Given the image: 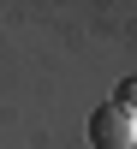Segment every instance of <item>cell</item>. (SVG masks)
<instances>
[{
  "instance_id": "obj_1",
  "label": "cell",
  "mask_w": 137,
  "mask_h": 149,
  "mask_svg": "<svg viewBox=\"0 0 137 149\" xmlns=\"http://www.w3.org/2000/svg\"><path fill=\"white\" fill-rule=\"evenodd\" d=\"M90 143L95 149H137V113H125L119 102L90 113Z\"/></svg>"
},
{
  "instance_id": "obj_2",
  "label": "cell",
  "mask_w": 137,
  "mask_h": 149,
  "mask_svg": "<svg viewBox=\"0 0 137 149\" xmlns=\"http://www.w3.org/2000/svg\"><path fill=\"white\" fill-rule=\"evenodd\" d=\"M119 107H125V113H137V78L119 84Z\"/></svg>"
}]
</instances>
